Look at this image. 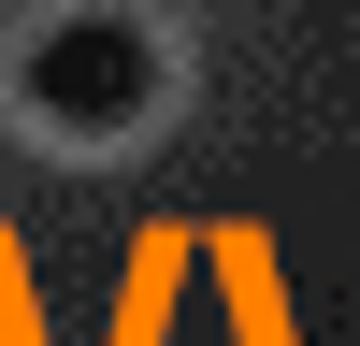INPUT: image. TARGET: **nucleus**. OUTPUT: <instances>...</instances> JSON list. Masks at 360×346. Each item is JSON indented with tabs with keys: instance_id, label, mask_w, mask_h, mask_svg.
Here are the masks:
<instances>
[{
	"instance_id": "f257e3e1",
	"label": "nucleus",
	"mask_w": 360,
	"mask_h": 346,
	"mask_svg": "<svg viewBox=\"0 0 360 346\" xmlns=\"http://www.w3.org/2000/svg\"><path fill=\"white\" fill-rule=\"evenodd\" d=\"M15 86H29V115H44V130H130L144 101H159V44H144L130 15H58L44 44L15 58Z\"/></svg>"
}]
</instances>
